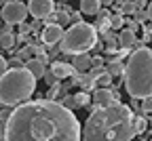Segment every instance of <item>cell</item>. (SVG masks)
Returning <instances> with one entry per match:
<instances>
[{"label":"cell","mask_w":152,"mask_h":141,"mask_svg":"<svg viewBox=\"0 0 152 141\" xmlns=\"http://www.w3.org/2000/svg\"><path fill=\"white\" fill-rule=\"evenodd\" d=\"M30 55H32V47H26L21 51H17V59H28Z\"/></svg>","instance_id":"26"},{"label":"cell","mask_w":152,"mask_h":141,"mask_svg":"<svg viewBox=\"0 0 152 141\" xmlns=\"http://www.w3.org/2000/svg\"><path fill=\"white\" fill-rule=\"evenodd\" d=\"M28 11L36 19H47L49 15H53V0H30Z\"/></svg>","instance_id":"7"},{"label":"cell","mask_w":152,"mask_h":141,"mask_svg":"<svg viewBox=\"0 0 152 141\" xmlns=\"http://www.w3.org/2000/svg\"><path fill=\"white\" fill-rule=\"evenodd\" d=\"M102 11L99 0H80V13L83 15H97Z\"/></svg>","instance_id":"14"},{"label":"cell","mask_w":152,"mask_h":141,"mask_svg":"<svg viewBox=\"0 0 152 141\" xmlns=\"http://www.w3.org/2000/svg\"><path fill=\"white\" fill-rule=\"evenodd\" d=\"M4 141H83V129L74 112L59 101L34 99L13 108Z\"/></svg>","instance_id":"1"},{"label":"cell","mask_w":152,"mask_h":141,"mask_svg":"<svg viewBox=\"0 0 152 141\" xmlns=\"http://www.w3.org/2000/svg\"><path fill=\"white\" fill-rule=\"evenodd\" d=\"M123 23H125V21H123V17H112V21H110V25H112L114 30H121Z\"/></svg>","instance_id":"28"},{"label":"cell","mask_w":152,"mask_h":141,"mask_svg":"<svg viewBox=\"0 0 152 141\" xmlns=\"http://www.w3.org/2000/svg\"><path fill=\"white\" fill-rule=\"evenodd\" d=\"M7 72H9V63H7V59H4L2 55H0V78H2Z\"/></svg>","instance_id":"27"},{"label":"cell","mask_w":152,"mask_h":141,"mask_svg":"<svg viewBox=\"0 0 152 141\" xmlns=\"http://www.w3.org/2000/svg\"><path fill=\"white\" fill-rule=\"evenodd\" d=\"M114 99H118V93L114 91V89H95V93H93V103H95V108L106 105V103L114 101Z\"/></svg>","instance_id":"9"},{"label":"cell","mask_w":152,"mask_h":141,"mask_svg":"<svg viewBox=\"0 0 152 141\" xmlns=\"http://www.w3.org/2000/svg\"><path fill=\"white\" fill-rule=\"evenodd\" d=\"M150 126H152V120H150Z\"/></svg>","instance_id":"31"},{"label":"cell","mask_w":152,"mask_h":141,"mask_svg":"<svg viewBox=\"0 0 152 141\" xmlns=\"http://www.w3.org/2000/svg\"><path fill=\"white\" fill-rule=\"evenodd\" d=\"M148 19H150V21H152V2L148 4Z\"/></svg>","instance_id":"30"},{"label":"cell","mask_w":152,"mask_h":141,"mask_svg":"<svg viewBox=\"0 0 152 141\" xmlns=\"http://www.w3.org/2000/svg\"><path fill=\"white\" fill-rule=\"evenodd\" d=\"M123 13H135L137 11V4L135 2H123V9H121Z\"/></svg>","instance_id":"25"},{"label":"cell","mask_w":152,"mask_h":141,"mask_svg":"<svg viewBox=\"0 0 152 141\" xmlns=\"http://www.w3.org/2000/svg\"><path fill=\"white\" fill-rule=\"evenodd\" d=\"M146 129H148V122H146V118H144L142 114H137V116H135V133H137V135H142Z\"/></svg>","instance_id":"19"},{"label":"cell","mask_w":152,"mask_h":141,"mask_svg":"<svg viewBox=\"0 0 152 141\" xmlns=\"http://www.w3.org/2000/svg\"><path fill=\"white\" fill-rule=\"evenodd\" d=\"M140 108H142V114H152V95L142 99V105Z\"/></svg>","instance_id":"22"},{"label":"cell","mask_w":152,"mask_h":141,"mask_svg":"<svg viewBox=\"0 0 152 141\" xmlns=\"http://www.w3.org/2000/svg\"><path fill=\"white\" fill-rule=\"evenodd\" d=\"M110 84H112V74H104V76H99V80H97V89H110Z\"/></svg>","instance_id":"21"},{"label":"cell","mask_w":152,"mask_h":141,"mask_svg":"<svg viewBox=\"0 0 152 141\" xmlns=\"http://www.w3.org/2000/svg\"><path fill=\"white\" fill-rule=\"evenodd\" d=\"M42 80H45V82H47L49 86H55L57 82H59V78H57V76L53 74V70H47V74H45V78H42Z\"/></svg>","instance_id":"23"},{"label":"cell","mask_w":152,"mask_h":141,"mask_svg":"<svg viewBox=\"0 0 152 141\" xmlns=\"http://www.w3.org/2000/svg\"><path fill=\"white\" fill-rule=\"evenodd\" d=\"M28 4L19 2V0H7L0 9V17L4 19V23L15 25V23H23L26 17H28Z\"/></svg>","instance_id":"6"},{"label":"cell","mask_w":152,"mask_h":141,"mask_svg":"<svg viewBox=\"0 0 152 141\" xmlns=\"http://www.w3.org/2000/svg\"><path fill=\"white\" fill-rule=\"evenodd\" d=\"M135 135V114L118 99L95 108L83 124V141H131Z\"/></svg>","instance_id":"2"},{"label":"cell","mask_w":152,"mask_h":141,"mask_svg":"<svg viewBox=\"0 0 152 141\" xmlns=\"http://www.w3.org/2000/svg\"><path fill=\"white\" fill-rule=\"evenodd\" d=\"M59 103H61L64 108H68V110H76V108H78V103H76V97H74V95H66Z\"/></svg>","instance_id":"20"},{"label":"cell","mask_w":152,"mask_h":141,"mask_svg":"<svg viewBox=\"0 0 152 141\" xmlns=\"http://www.w3.org/2000/svg\"><path fill=\"white\" fill-rule=\"evenodd\" d=\"M108 74H112V76H116V74H125V65L118 61V59H112V61L108 63Z\"/></svg>","instance_id":"17"},{"label":"cell","mask_w":152,"mask_h":141,"mask_svg":"<svg viewBox=\"0 0 152 141\" xmlns=\"http://www.w3.org/2000/svg\"><path fill=\"white\" fill-rule=\"evenodd\" d=\"M40 38H42V42H45V44L53 47V44H57V42H61L64 30H61V25H57V23H49V25H45Z\"/></svg>","instance_id":"8"},{"label":"cell","mask_w":152,"mask_h":141,"mask_svg":"<svg viewBox=\"0 0 152 141\" xmlns=\"http://www.w3.org/2000/svg\"><path fill=\"white\" fill-rule=\"evenodd\" d=\"M97 44V28H93L91 23L78 21L72 23L59 42V51L66 55H85Z\"/></svg>","instance_id":"5"},{"label":"cell","mask_w":152,"mask_h":141,"mask_svg":"<svg viewBox=\"0 0 152 141\" xmlns=\"http://www.w3.org/2000/svg\"><path fill=\"white\" fill-rule=\"evenodd\" d=\"M36 91L34 74L23 68H9V72L0 78V103L2 105H21L30 101Z\"/></svg>","instance_id":"4"},{"label":"cell","mask_w":152,"mask_h":141,"mask_svg":"<svg viewBox=\"0 0 152 141\" xmlns=\"http://www.w3.org/2000/svg\"><path fill=\"white\" fill-rule=\"evenodd\" d=\"M137 44V38H135V32L133 30H121L118 34V47L121 49H131V47H135Z\"/></svg>","instance_id":"11"},{"label":"cell","mask_w":152,"mask_h":141,"mask_svg":"<svg viewBox=\"0 0 152 141\" xmlns=\"http://www.w3.org/2000/svg\"><path fill=\"white\" fill-rule=\"evenodd\" d=\"M125 89L131 99H142L152 95V51L140 47L131 53L129 61L125 65Z\"/></svg>","instance_id":"3"},{"label":"cell","mask_w":152,"mask_h":141,"mask_svg":"<svg viewBox=\"0 0 152 141\" xmlns=\"http://www.w3.org/2000/svg\"><path fill=\"white\" fill-rule=\"evenodd\" d=\"M110 21H112V17H110V13L102 9V11L97 13V28H99V30H102L104 34H108V30L112 28V25H110Z\"/></svg>","instance_id":"15"},{"label":"cell","mask_w":152,"mask_h":141,"mask_svg":"<svg viewBox=\"0 0 152 141\" xmlns=\"http://www.w3.org/2000/svg\"><path fill=\"white\" fill-rule=\"evenodd\" d=\"M59 91H64V86L57 82L55 86H49V93H47V99H51V101H55V97L59 95Z\"/></svg>","instance_id":"24"},{"label":"cell","mask_w":152,"mask_h":141,"mask_svg":"<svg viewBox=\"0 0 152 141\" xmlns=\"http://www.w3.org/2000/svg\"><path fill=\"white\" fill-rule=\"evenodd\" d=\"M74 97H76V103H78V108H87V105L91 103V95H89L87 91H80V93H76Z\"/></svg>","instance_id":"18"},{"label":"cell","mask_w":152,"mask_h":141,"mask_svg":"<svg viewBox=\"0 0 152 141\" xmlns=\"http://www.w3.org/2000/svg\"><path fill=\"white\" fill-rule=\"evenodd\" d=\"M99 2H102V7H110V4L114 2V0H99Z\"/></svg>","instance_id":"29"},{"label":"cell","mask_w":152,"mask_h":141,"mask_svg":"<svg viewBox=\"0 0 152 141\" xmlns=\"http://www.w3.org/2000/svg\"><path fill=\"white\" fill-rule=\"evenodd\" d=\"M51 70H53V74L59 78V80H66V78H72V76L78 74V70H76L72 63H61V61H55L51 65Z\"/></svg>","instance_id":"10"},{"label":"cell","mask_w":152,"mask_h":141,"mask_svg":"<svg viewBox=\"0 0 152 141\" xmlns=\"http://www.w3.org/2000/svg\"><path fill=\"white\" fill-rule=\"evenodd\" d=\"M13 44H15V36L9 32V28H4L0 32V47L2 49H13Z\"/></svg>","instance_id":"16"},{"label":"cell","mask_w":152,"mask_h":141,"mask_svg":"<svg viewBox=\"0 0 152 141\" xmlns=\"http://www.w3.org/2000/svg\"><path fill=\"white\" fill-rule=\"evenodd\" d=\"M72 65L78 70V72H87L93 68V57H87V55H74L72 57Z\"/></svg>","instance_id":"13"},{"label":"cell","mask_w":152,"mask_h":141,"mask_svg":"<svg viewBox=\"0 0 152 141\" xmlns=\"http://www.w3.org/2000/svg\"><path fill=\"white\" fill-rule=\"evenodd\" d=\"M23 65L34 74L36 80H38V78H45V74H47V65H45V61H40V59H28Z\"/></svg>","instance_id":"12"}]
</instances>
